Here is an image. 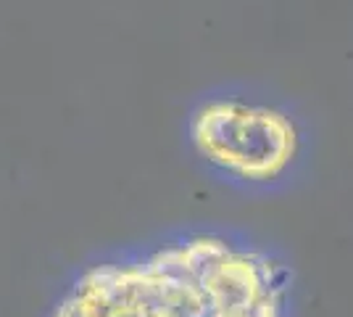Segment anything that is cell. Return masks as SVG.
<instances>
[{
    "label": "cell",
    "instance_id": "cell-1",
    "mask_svg": "<svg viewBox=\"0 0 353 317\" xmlns=\"http://www.w3.org/2000/svg\"><path fill=\"white\" fill-rule=\"evenodd\" d=\"M293 272L232 230H188L72 275L50 317H290Z\"/></svg>",
    "mask_w": 353,
    "mask_h": 317
},
{
    "label": "cell",
    "instance_id": "cell-2",
    "mask_svg": "<svg viewBox=\"0 0 353 317\" xmlns=\"http://www.w3.org/2000/svg\"><path fill=\"white\" fill-rule=\"evenodd\" d=\"M192 156L214 177L243 191H277L298 172L306 133L285 106L248 93H214L188 114Z\"/></svg>",
    "mask_w": 353,
    "mask_h": 317
}]
</instances>
